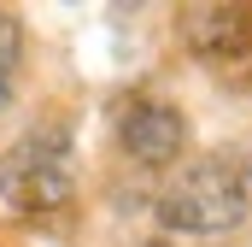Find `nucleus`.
Returning <instances> with one entry per match:
<instances>
[{"label":"nucleus","instance_id":"1","mask_svg":"<svg viewBox=\"0 0 252 247\" xmlns=\"http://www.w3.org/2000/svg\"><path fill=\"white\" fill-rule=\"evenodd\" d=\"M247 218V165L235 153H205L182 165L158 194V224L188 236H223Z\"/></svg>","mask_w":252,"mask_h":247},{"label":"nucleus","instance_id":"4","mask_svg":"<svg viewBox=\"0 0 252 247\" xmlns=\"http://www.w3.org/2000/svg\"><path fill=\"white\" fill-rule=\"evenodd\" d=\"M188 141V124L170 100H135L124 112V147L141 159V165H170Z\"/></svg>","mask_w":252,"mask_h":247},{"label":"nucleus","instance_id":"6","mask_svg":"<svg viewBox=\"0 0 252 247\" xmlns=\"http://www.w3.org/2000/svg\"><path fill=\"white\" fill-rule=\"evenodd\" d=\"M6 94H12V82H0V106H6Z\"/></svg>","mask_w":252,"mask_h":247},{"label":"nucleus","instance_id":"5","mask_svg":"<svg viewBox=\"0 0 252 247\" xmlns=\"http://www.w3.org/2000/svg\"><path fill=\"white\" fill-rule=\"evenodd\" d=\"M18 53H24V36H18V24L0 12V82H12V65H18Z\"/></svg>","mask_w":252,"mask_h":247},{"label":"nucleus","instance_id":"3","mask_svg":"<svg viewBox=\"0 0 252 247\" xmlns=\"http://www.w3.org/2000/svg\"><path fill=\"white\" fill-rule=\"evenodd\" d=\"M182 36L199 59H252V12L247 6H188L182 12Z\"/></svg>","mask_w":252,"mask_h":247},{"label":"nucleus","instance_id":"2","mask_svg":"<svg viewBox=\"0 0 252 247\" xmlns=\"http://www.w3.org/2000/svg\"><path fill=\"white\" fill-rule=\"evenodd\" d=\"M76 194V177H70V147L53 129H35L24 135L18 147L0 153V200L6 212H59Z\"/></svg>","mask_w":252,"mask_h":247}]
</instances>
